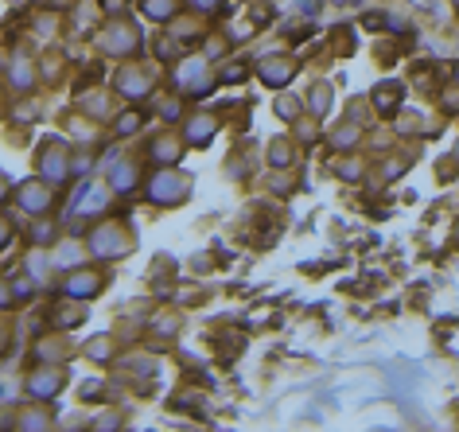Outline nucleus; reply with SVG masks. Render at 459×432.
I'll list each match as a JSON object with an SVG mask.
<instances>
[{"label": "nucleus", "instance_id": "nucleus-2", "mask_svg": "<svg viewBox=\"0 0 459 432\" xmlns=\"http://www.w3.org/2000/svg\"><path fill=\"white\" fill-rule=\"evenodd\" d=\"M176 12V4L172 0H148V16H160V20H167Z\"/></svg>", "mask_w": 459, "mask_h": 432}, {"label": "nucleus", "instance_id": "nucleus-1", "mask_svg": "<svg viewBox=\"0 0 459 432\" xmlns=\"http://www.w3.org/2000/svg\"><path fill=\"white\" fill-rule=\"evenodd\" d=\"M261 78H265V82H288V78H292V67H288V63H280V59H269L265 67H261Z\"/></svg>", "mask_w": 459, "mask_h": 432}]
</instances>
